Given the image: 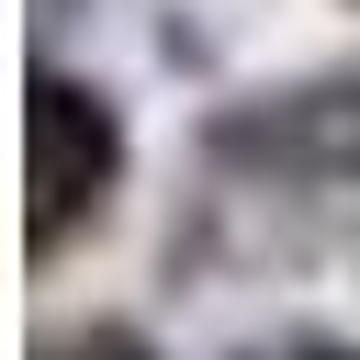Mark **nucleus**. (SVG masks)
<instances>
[{
    "label": "nucleus",
    "mask_w": 360,
    "mask_h": 360,
    "mask_svg": "<svg viewBox=\"0 0 360 360\" xmlns=\"http://www.w3.org/2000/svg\"><path fill=\"white\" fill-rule=\"evenodd\" d=\"M248 360H360L349 338H270V349H248Z\"/></svg>",
    "instance_id": "20e7f679"
},
{
    "label": "nucleus",
    "mask_w": 360,
    "mask_h": 360,
    "mask_svg": "<svg viewBox=\"0 0 360 360\" xmlns=\"http://www.w3.org/2000/svg\"><path fill=\"white\" fill-rule=\"evenodd\" d=\"M34 360H169L146 326H124V315H90V326H56Z\"/></svg>",
    "instance_id": "7ed1b4c3"
},
{
    "label": "nucleus",
    "mask_w": 360,
    "mask_h": 360,
    "mask_svg": "<svg viewBox=\"0 0 360 360\" xmlns=\"http://www.w3.org/2000/svg\"><path fill=\"white\" fill-rule=\"evenodd\" d=\"M124 191V112L68 79V68H34V101H22V248L34 259H68Z\"/></svg>",
    "instance_id": "f257e3e1"
},
{
    "label": "nucleus",
    "mask_w": 360,
    "mask_h": 360,
    "mask_svg": "<svg viewBox=\"0 0 360 360\" xmlns=\"http://www.w3.org/2000/svg\"><path fill=\"white\" fill-rule=\"evenodd\" d=\"M202 158L259 191H349L360 180V79H292L248 90L202 124Z\"/></svg>",
    "instance_id": "f03ea898"
}]
</instances>
